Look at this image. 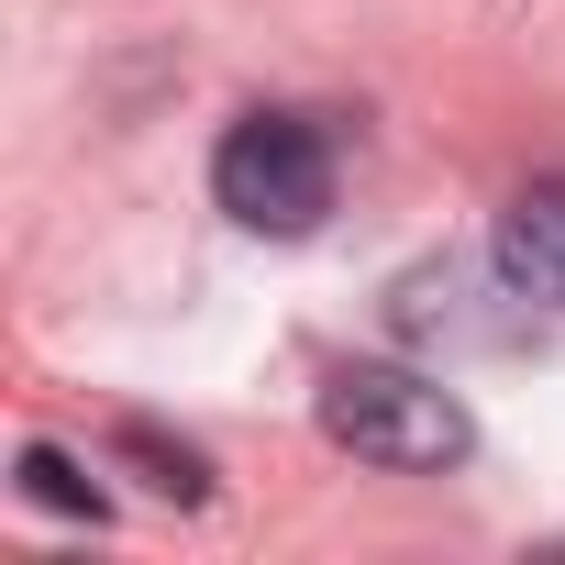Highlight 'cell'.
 <instances>
[{
    "mask_svg": "<svg viewBox=\"0 0 565 565\" xmlns=\"http://www.w3.org/2000/svg\"><path fill=\"white\" fill-rule=\"evenodd\" d=\"M322 433L355 455V466H388V477H444L477 455V422L444 377L422 366H333L322 377Z\"/></svg>",
    "mask_w": 565,
    "mask_h": 565,
    "instance_id": "obj_1",
    "label": "cell"
},
{
    "mask_svg": "<svg viewBox=\"0 0 565 565\" xmlns=\"http://www.w3.org/2000/svg\"><path fill=\"white\" fill-rule=\"evenodd\" d=\"M211 200L244 222V233H311L333 211V145L300 122V111H244L211 156Z\"/></svg>",
    "mask_w": 565,
    "mask_h": 565,
    "instance_id": "obj_2",
    "label": "cell"
},
{
    "mask_svg": "<svg viewBox=\"0 0 565 565\" xmlns=\"http://www.w3.org/2000/svg\"><path fill=\"white\" fill-rule=\"evenodd\" d=\"M499 277L521 300H554L565 311V178H543V189H521L499 211Z\"/></svg>",
    "mask_w": 565,
    "mask_h": 565,
    "instance_id": "obj_3",
    "label": "cell"
},
{
    "mask_svg": "<svg viewBox=\"0 0 565 565\" xmlns=\"http://www.w3.org/2000/svg\"><path fill=\"white\" fill-rule=\"evenodd\" d=\"M23 499H34V510H56V521H100V488H89L56 444H23Z\"/></svg>",
    "mask_w": 565,
    "mask_h": 565,
    "instance_id": "obj_4",
    "label": "cell"
}]
</instances>
